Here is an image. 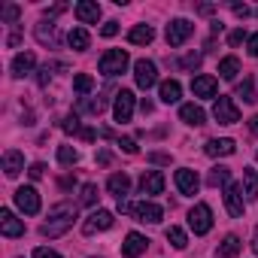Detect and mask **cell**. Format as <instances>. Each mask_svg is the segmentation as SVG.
<instances>
[{
  "instance_id": "6da1fadb",
  "label": "cell",
  "mask_w": 258,
  "mask_h": 258,
  "mask_svg": "<svg viewBox=\"0 0 258 258\" xmlns=\"http://www.w3.org/2000/svg\"><path fill=\"white\" fill-rule=\"evenodd\" d=\"M73 219H76V207L73 204H55L52 213H49V222L40 228L43 237H61L73 228Z\"/></svg>"
},
{
  "instance_id": "7a4b0ae2",
  "label": "cell",
  "mask_w": 258,
  "mask_h": 258,
  "mask_svg": "<svg viewBox=\"0 0 258 258\" xmlns=\"http://www.w3.org/2000/svg\"><path fill=\"white\" fill-rule=\"evenodd\" d=\"M127 64H131V58H127L124 49H109V52H103V58H100L97 67H100L103 76H118V73L127 70Z\"/></svg>"
},
{
  "instance_id": "3957f363",
  "label": "cell",
  "mask_w": 258,
  "mask_h": 258,
  "mask_svg": "<svg viewBox=\"0 0 258 258\" xmlns=\"http://www.w3.org/2000/svg\"><path fill=\"white\" fill-rule=\"evenodd\" d=\"M213 118H216L219 124H234V121H240V109H237V103H234L231 97L219 94V97H216V106H213Z\"/></svg>"
},
{
  "instance_id": "277c9868",
  "label": "cell",
  "mask_w": 258,
  "mask_h": 258,
  "mask_svg": "<svg viewBox=\"0 0 258 258\" xmlns=\"http://www.w3.org/2000/svg\"><path fill=\"white\" fill-rule=\"evenodd\" d=\"M191 34H195V25H191L188 19H173V22L167 25V31H164L167 46H182Z\"/></svg>"
},
{
  "instance_id": "5b68a950",
  "label": "cell",
  "mask_w": 258,
  "mask_h": 258,
  "mask_svg": "<svg viewBox=\"0 0 258 258\" xmlns=\"http://www.w3.org/2000/svg\"><path fill=\"white\" fill-rule=\"evenodd\" d=\"M188 228H191L195 234H207V231L213 228V210H210L207 204H195L191 213H188Z\"/></svg>"
},
{
  "instance_id": "8992f818",
  "label": "cell",
  "mask_w": 258,
  "mask_h": 258,
  "mask_svg": "<svg viewBox=\"0 0 258 258\" xmlns=\"http://www.w3.org/2000/svg\"><path fill=\"white\" fill-rule=\"evenodd\" d=\"M112 115H115V121H131V115H134V91H127V88H121V91H115V103H112Z\"/></svg>"
},
{
  "instance_id": "52a82bcc",
  "label": "cell",
  "mask_w": 258,
  "mask_h": 258,
  "mask_svg": "<svg viewBox=\"0 0 258 258\" xmlns=\"http://www.w3.org/2000/svg\"><path fill=\"white\" fill-rule=\"evenodd\" d=\"M131 216H134L137 222L158 225V222H161V216H164V210H161L158 204H152V201H140V204H131Z\"/></svg>"
},
{
  "instance_id": "ba28073f",
  "label": "cell",
  "mask_w": 258,
  "mask_h": 258,
  "mask_svg": "<svg viewBox=\"0 0 258 258\" xmlns=\"http://www.w3.org/2000/svg\"><path fill=\"white\" fill-rule=\"evenodd\" d=\"M112 213L109 210H97V213H91L85 222H82V234L85 237H94L97 231H106V228H112Z\"/></svg>"
},
{
  "instance_id": "9c48e42d",
  "label": "cell",
  "mask_w": 258,
  "mask_h": 258,
  "mask_svg": "<svg viewBox=\"0 0 258 258\" xmlns=\"http://www.w3.org/2000/svg\"><path fill=\"white\" fill-rule=\"evenodd\" d=\"M134 79H137V85H140L143 91H149V88L158 82V70H155V64L146 61V58H140V61L134 64Z\"/></svg>"
},
{
  "instance_id": "30bf717a",
  "label": "cell",
  "mask_w": 258,
  "mask_h": 258,
  "mask_svg": "<svg viewBox=\"0 0 258 258\" xmlns=\"http://www.w3.org/2000/svg\"><path fill=\"white\" fill-rule=\"evenodd\" d=\"M16 207H19L25 216H37V213H40V195H37V188H31V185L19 188V191H16Z\"/></svg>"
},
{
  "instance_id": "8fae6325",
  "label": "cell",
  "mask_w": 258,
  "mask_h": 258,
  "mask_svg": "<svg viewBox=\"0 0 258 258\" xmlns=\"http://www.w3.org/2000/svg\"><path fill=\"white\" fill-rule=\"evenodd\" d=\"M225 207H228V213H231V216H243V210H246L243 185H234V182H228V185H225Z\"/></svg>"
},
{
  "instance_id": "7c38bea8",
  "label": "cell",
  "mask_w": 258,
  "mask_h": 258,
  "mask_svg": "<svg viewBox=\"0 0 258 258\" xmlns=\"http://www.w3.org/2000/svg\"><path fill=\"white\" fill-rule=\"evenodd\" d=\"M0 234L4 237H22L25 234V222L16 219L13 210H0Z\"/></svg>"
},
{
  "instance_id": "4fadbf2b",
  "label": "cell",
  "mask_w": 258,
  "mask_h": 258,
  "mask_svg": "<svg viewBox=\"0 0 258 258\" xmlns=\"http://www.w3.org/2000/svg\"><path fill=\"white\" fill-rule=\"evenodd\" d=\"M176 188H179L182 195L195 198V195H198V188H201V179H198V173H195V170H188V167L176 170Z\"/></svg>"
},
{
  "instance_id": "5bb4252c",
  "label": "cell",
  "mask_w": 258,
  "mask_h": 258,
  "mask_svg": "<svg viewBox=\"0 0 258 258\" xmlns=\"http://www.w3.org/2000/svg\"><path fill=\"white\" fill-rule=\"evenodd\" d=\"M146 246H149V240H146L143 234L131 231V234L124 237V243H121V255H127V258H137V255H143V252H146Z\"/></svg>"
},
{
  "instance_id": "9a60e30c",
  "label": "cell",
  "mask_w": 258,
  "mask_h": 258,
  "mask_svg": "<svg viewBox=\"0 0 258 258\" xmlns=\"http://www.w3.org/2000/svg\"><path fill=\"white\" fill-rule=\"evenodd\" d=\"M191 91H195V97H219V82L204 73V76L191 79Z\"/></svg>"
},
{
  "instance_id": "2e32d148",
  "label": "cell",
  "mask_w": 258,
  "mask_h": 258,
  "mask_svg": "<svg viewBox=\"0 0 258 258\" xmlns=\"http://www.w3.org/2000/svg\"><path fill=\"white\" fill-rule=\"evenodd\" d=\"M204 152H207L210 158H225V155H234V152H237V143H234L231 137H222V140H207Z\"/></svg>"
},
{
  "instance_id": "e0dca14e",
  "label": "cell",
  "mask_w": 258,
  "mask_h": 258,
  "mask_svg": "<svg viewBox=\"0 0 258 258\" xmlns=\"http://www.w3.org/2000/svg\"><path fill=\"white\" fill-rule=\"evenodd\" d=\"M140 191L143 195H161L164 191V173L161 170H146L140 179Z\"/></svg>"
},
{
  "instance_id": "ac0fdd59",
  "label": "cell",
  "mask_w": 258,
  "mask_h": 258,
  "mask_svg": "<svg viewBox=\"0 0 258 258\" xmlns=\"http://www.w3.org/2000/svg\"><path fill=\"white\" fill-rule=\"evenodd\" d=\"M76 19L82 22V25H97L100 22V7L94 4V0H82V4H76Z\"/></svg>"
},
{
  "instance_id": "d6986e66",
  "label": "cell",
  "mask_w": 258,
  "mask_h": 258,
  "mask_svg": "<svg viewBox=\"0 0 258 258\" xmlns=\"http://www.w3.org/2000/svg\"><path fill=\"white\" fill-rule=\"evenodd\" d=\"M34 34H37V40L43 46H58V28H55L52 19H40V25L34 28Z\"/></svg>"
},
{
  "instance_id": "ffe728a7",
  "label": "cell",
  "mask_w": 258,
  "mask_h": 258,
  "mask_svg": "<svg viewBox=\"0 0 258 258\" xmlns=\"http://www.w3.org/2000/svg\"><path fill=\"white\" fill-rule=\"evenodd\" d=\"M179 118L185 121V124H191V127H198V124H204V118H207V112L198 106V103H182L179 106Z\"/></svg>"
},
{
  "instance_id": "44dd1931",
  "label": "cell",
  "mask_w": 258,
  "mask_h": 258,
  "mask_svg": "<svg viewBox=\"0 0 258 258\" xmlns=\"http://www.w3.org/2000/svg\"><path fill=\"white\" fill-rule=\"evenodd\" d=\"M4 170H7V176H10V179H13V176H19V173L25 170V155H22V152H16V149L4 152Z\"/></svg>"
},
{
  "instance_id": "7402d4cb",
  "label": "cell",
  "mask_w": 258,
  "mask_h": 258,
  "mask_svg": "<svg viewBox=\"0 0 258 258\" xmlns=\"http://www.w3.org/2000/svg\"><path fill=\"white\" fill-rule=\"evenodd\" d=\"M34 64H37L34 52H19V55L13 58V76H28V73L34 70Z\"/></svg>"
},
{
  "instance_id": "603a6c76",
  "label": "cell",
  "mask_w": 258,
  "mask_h": 258,
  "mask_svg": "<svg viewBox=\"0 0 258 258\" xmlns=\"http://www.w3.org/2000/svg\"><path fill=\"white\" fill-rule=\"evenodd\" d=\"M158 97H161L164 103H176V100L182 97V85H179L176 79H164V82L158 85Z\"/></svg>"
},
{
  "instance_id": "cb8c5ba5",
  "label": "cell",
  "mask_w": 258,
  "mask_h": 258,
  "mask_svg": "<svg viewBox=\"0 0 258 258\" xmlns=\"http://www.w3.org/2000/svg\"><path fill=\"white\" fill-rule=\"evenodd\" d=\"M106 188H109V195H115L118 201L127 195V188H131V179H127V173H112L109 179H106Z\"/></svg>"
},
{
  "instance_id": "d4e9b609",
  "label": "cell",
  "mask_w": 258,
  "mask_h": 258,
  "mask_svg": "<svg viewBox=\"0 0 258 258\" xmlns=\"http://www.w3.org/2000/svg\"><path fill=\"white\" fill-rule=\"evenodd\" d=\"M243 195L246 201H258V170L243 167Z\"/></svg>"
},
{
  "instance_id": "484cf974",
  "label": "cell",
  "mask_w": 258,
  "mask_h": 258,
  "mask_svg": "<svg viewBox=\"0 0 258 258\" xmlns=\"http://www.w3.org/2000/svg\"><path fill=\"white\" fill-rule=\"evenodd\" d=\"M240 249H243L240 237H237V234H228V237L219 243V258H237V255H240Z\"/></svg>"
},
{
  "instance_id": "4316f807",
  "label": "cell",
  "mask_w": 258,
  "mask_h": 258,
  "mask_svg": "<svg viewBox=\"0 0 258 258\" xmlns=\"http://www.w3.org/2000/svg\"><path fill=\"white\" fill-rule=\"evenodd\" d=\"M127 40H131L134 46H149V43L155 40V31H152L149 25H137V28H131V34H127Z\"/></svg>"
},
{
  "instance_id": "83f0119b",
  "label": "cell",
  "mask_w": 258,
  "mask_h": 258,
  "mask_svg": "<svg viewBox=\"0 0 258 258\" xmlns=\"http://www.w3.org/2000/svg\"><path fill=\"white\" fill-rule=\"evenodd\" d=\"M67 43H70V49L85 52V49H88V43H91V37H88V31H85V28H73V31L67 34Z\"/></svg>"
},
{
  "instance_id": "f1b7e54d",
  "label": "cell",
  "mask_w": 258,
  "mask_h": 258,
  "mask_svg": "<svg viewBox=\"0 0 258 258\" xmlns=\"http://www.w3.org/2000/svg\"><path fill=\"white\" fill-rule=\"evenodd\" d=\"M237 73H240V61L234 55H228V58L219 61V76L222 79H237Z\"/></svg>"
},
{
  "instance_id": "f546056e",
  "label": "cell",
  "mask_w": 258,
  "mask_h": 258,
  "mask_svg": "<svg viewBox=\"0 0 258 258\" xmlns=\"http://www.w3.org/2000/svg\"><path fill=\"white\" fill-rule=\"evenodd\" d=\"M228 179H231V170H228V167H222V164H219V167H213V170H210V176H207V182H210L213 188L228 185Z\"/></svg>"
},
{
  "instance_id": "4dcf8cb0",
  "label": "cell",
  "mask_w": 258,
  "mask_h": 258,
  "mask_svg": "<svg viewBox=\"0 0 258 258\" xmlns=\"http://www.w3.org/2000/svg\"><path fill=\"white\" fill-rule=\"evenodd\" d=\"M167 240H170V246H176V249H185V246H188L185 231H182V228H176V225H170V228H167Z\"/></svg>"
},
{
  "instance_id": "1f68e13d",
  "label": "cell",
  "mask_w": 258,
  "mask_h": 258,
  "mask_svg": "<svg viewBox=\"0 0 258 258\" xmlns=\"http://www.w3.org/2000/svg\"><path fill=\"white\" fill-rule=\"evenodd\" d=\"M94 88V79L88 76V73H79V76H73V91L76 94H88Z\"/></svg>"
},
{
  "instance_id": "d6a6232c",
  "label": "cell",
  "mask_w": 258,
  "mask_h": 258,
  "mask_svg": "<svg viewBox=\"0 0 258 258\" xmlns=\"http://www.w3.org/2000/svg\"><path fill=\"white\" fill-rule=\"evenodd\" d=\"M237 97H243L246 103H255V100H258V97H255V85H252V79H249V76L237 85Z\"/></svg>"
},
{
  "instance_id": "836d02e7",
  "label": "cell",
  "mask_w": 258,
  "mask_h": 258,
  "mask_svg": "<svg viewBox=\"0 0 258 258\" xmlns=\"http://www.w3.org/2000/svg\"><path fill=\"white\" fill-rule=\"evenodd\" d=\"M58 161H61L64 167H70V164L79 161V152H76L73 146H61V149H58Z\"/></svg>"
},
{
  "instance_id": "e575fe53",
  "label": "cell",
  "mask_w": 258,
  "mask_h": 258,
  "mask_svg": "<svg viewBox=\"0 0 258 258\" xmlns=\"http://www.w3.org/2000/svg\"><path fill=\"white\" fill-rule=\"evenodd\" d=\"M61 131H67V134H82L79 115H64V121H61Z\"/></svg>"
},
{
  "instance_id": "d590c367",
  "label": "cell",
  "mask_w": 258,
  "mask_h": 258,
  "mask_svg": "<svg viewBox=\"0 0 258 258\" xmlns=\"http://www.w3.org/2000/svg\"><path fill=\"white\" fill-rule=\"evenodd\" d=\"M82 204H85V207H94V204H97V185H94V182H85V185H82Z\"/></svg>"
},
{
  "instance_id": "8d00e7d4",
  "label": "cell",
  "mask_w": 258,
  "mask_h": 258,
  "mask_svg": "<svg viewBox=\"0 0 258 258\" xmlns=\"http://www.w3.org/2000/svg\"><path fill=\"white\" fill-rule=\"evenodd\" d=\"M79 109H82V112H91V115H100V112H103V100H100V97H97V100H82Z\"/></svg>"
},
{
  "instance_id": "74e56055",
  "label": "cell",
  "mask_w": 258,
  "mask_h": 258,
  "mask_svg": "<svg viewBox=\"0 0 258 258\" xmlns=\"http://www.w3.org/2000/svg\"><path fill=\"white\" fill-rule=\"evenodd\" d=\"M19 16H22V10H19L16 4H7L4 10H0V19H4V22H16Z\"/></svg>"
},
{
  "instance_id": "f35d334b",
  "label": "cell",
  "mask_w": 258,
  "mask_h": 258,
  "mask_svg": "<svg viewBox=\"0 0 258 258\" xmlns=\"http://www.w3.org/2000/svg\"><path fill=\"white\" fill-rule=\"evenodd\" d=\"M179 64H182L185 70H198V67H201V52H188Z\"/></svg>"
},
{
  "instance_id": "ab89813d",
  "label": "cell",
  "mask_w": 258,
  "mask_h": 258,
  "mask_svg": "<svg viewBox=\"0 0 258 258\" xmlns=\"http://www.w3.org/2000/svg\"><path fill=\"white\" fill-rule=\"evenodd\" d=\"M52 70H55V64H43V67H40V76H37V82H40V85H49V79H52Z\"/></svg>"
},
{
  "instance_id": "60d3db41",
  "label": "cell",
  "mask_w": 258,
  "mask_h": 258,
  "mask_svg": "<svg viewBox=\"0 0 258 258\" xmlns=\"http://www.w3.org/2000/svg\"><path fill=\"white\" fill-rule=\"evenodd\" d=\"M34 258H61V255H58L55 249H46V246H37V249H34Z\"/></svg>"
},
{
  "instance_id": "b9f144b4",
  "label": "cell",
  "mask_w": 258,
  "mask_h": 258,
  "mask_svg": "<svg viewBox=\"0 0 258 258\" xmlns=\"http://www.w3.org/2000/svg\"><path fill=\"white\" fill-rule=\"evenodd\" d=\"M67 10H70L67 4H55V7L46 10V19H55V16H61V13H67Z\"/></svg>"
},
{
  "instance_id": "7bdbcfd3",
  "label": "cell",
  "mask_w": 258,
  "mask_h": 258,
  "mask_svg": "<svg viewBox=\"0 0 258 258\" xmlns=\"http://www.w3.org/2000/svg\"><path fill=\"white\" fill-rule=\"evenodd\" d=\"M100 34H103V37H115V34H118V22H106V25L100 28Z\"/></svg>"
},
{
  "instance_id": "ee69618b",
  "label": "cell",
  "mask_w": 258,
  "mask_h": 258,
  "mask_svg": "<svg viewBox=\"0 0 258 258\" xmlns=\"http://www.w3.org/2000/svg\"><path fill=\"white\" fill-rule=\"evenodd\" d=\"M28 173H31V179H43V173H46V164H40V161H37V164H31V170H28Z\"/></svg>"
},
{
  "instance_id": "f6af8a7d",
  "label": "cell",
  "mask_w": 258,
  "mask_h": 258,
  "mask_svg": "<svg viewBox=\"0 0 258 258\" xmlns=\"http://www.w3.org/2000/svg\"><path fill=\"white\" fill-rule=\"evenodd\" d=\"M231 10H234V16H237V19H246V16H249V13H252V10H249V7H246V4H234V7H231Z\"/></svg>"
},
{
  "instance_id": "bcb514c9",
  "label": "cell",
  "mask_w": 258,
  "mask_h": 258,
  "mask_svg": "<svg viewBox=\"0 0 258 258\" xmlns=\"http://www.w3.org/2000/svg\"><path fill=\"white\" fill-rule=\"evenodd\" d=\"M243 37H246V31H231V34H228V43H231V46H240Z\"/></svg>"
},
{
  "instance_id": "7dc6e473",
  "label": "cell",
  "mask_w": 258,
  "mask_h": 258,
  "mask_svg": "<svg viewBox=\"0 0 258 258\" xmlns=\"http://www.w3.org/2000/svg\"><path fill=\"white\" fill-rule=\"evenodd\" d=\"M149 161H155V164H170V155H164V152H149Z\"/></svg>"
},
{
  "instance_id": "c3c4849f",
  "label": "cell",
  "mask_w": 258,
  "mask_h": 258,
  "mask_svg": "<svg viewBox=\"0 0 258 258\" xmlns=\"http://www.w3.org/2000/svg\"><path fill=\"white\" fill-rule=\"evenodd\" d=\"M118 146H121L127 155H134V152H137V143H134V140H127V137H124V140H118Z\"/></svg>"
},
{
  "instance_id": "681fc988",
  "label": "cell",
  "mask_w": 258,
  "mask_h": 258,
  "mask_svg": "<svg viewBox=\"0 0 258 258\" xmlns=\"http://www.w3.org/2000/svg\"><path fill=\"white\" fill-rule=\"evenodd\" d=\"M246 46H249V55H252V58H258V34H252Z\"/></svg>"
},
{
  "instance_id": "f907efd6",
  "label": "cell",
  "mask_w": 258,
  "mask_h": 258,
  "mask_svg": "<svg viewBox=\"0 0 258 258\" xmlns=\"http://www.w3.org/2000/svg\"><path fill=\"white\" fill-rule=\"evenodd\" d=\"M85 143H91V140H97V131H94V127H82V134H79Z\"/></svg>"
},
{
  "instance_id": "816d5d0a",
  "label": "cell",
  "mask_w": 258,
  "mask_h": 258,
  "mask_svg": "<svg viewBox=\"0 0 258 258\" xmlns=\"http://www.w3.org/2000/svg\"><path fill=\"white\" fill-rule=\"evenodd\" d=\"M109 161H112V155H109V152H97V164H103V167H106Z\"/></svg>"
},
{
  "instance_id": "f5cc1de1",
  "label": "cell",
  "mask_w": 258,
  "mask_h": 258,
  "mask_svg": "<svg viewBox=\"0 0 258 258\" xmlns=\"http://www.w3.org/2000/svg\"><path fill=\"white\" fill-rule=\"evenodd\" d=\"M198 13H204V16H210V13H216V7H210V4H201V7H198Z\"/></svg>"
},
{
  "instance_id": "db71d44e",
  "label": "cell",
  "mask_w": 258,
  "mask_h": 258,
  "mask_svg": "<svg viewBox=\"0 0 258 258\" xmlns=\"http://www.w3.org/2000/svg\"><path fill=\"white\" fill-rule=\"evenodd\" d=\"M249 131H252V134H258V115H252V118H249Z\"/></svg>"
},
{
  "instance_id": "11a10c76",
  "label": "cell",
  "mask_w": 258,
  "mask_h": 258,
  "mask_svg": "<svg viewBox=\"0 0 258 258\" xmlns=\"http://www.w3.org/2000/svg\"><path fill=\"white\" fill-rule=\"evenodd\" d=\"M252 249L258 252V228H255V234H252Z\"/></svg>"
},
{
  "instance_id": "9f6ffc18",
  "label": "cell",
  "mask_w": 258,
  "mask_h": 258,
  "mask_svg": "<svg viewBox=\"0 0 258 258\" xmlns=\"http://www.w3.org/2000/svg\"><path fill=\"white\" fill-rule=\"evenodd\" d=\"M255 13H258V10H255Z\"/></svg>"
}]
</instances>
